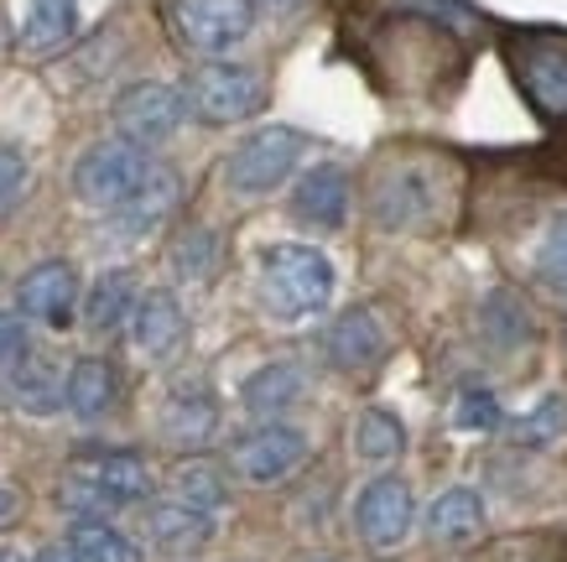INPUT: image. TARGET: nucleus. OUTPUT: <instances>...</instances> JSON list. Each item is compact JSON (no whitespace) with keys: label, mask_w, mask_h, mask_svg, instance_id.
I'll return each mask as SVG.
<instances>
[{"label":"nucleus","mask_w":567,"mask_h":562,"mask_svg":"<svg viewBox=\"0 0 567 562\" xmlns=\"http://www.w3.org/2000/svg\"><path fill=\"white\" fill-rule=\"evenodd\" d=\"M173 490H177V500H183V505H193V511H204V515H214L224 500H229L224 474L214 469V463H204V459L183 463V469L173 474Z\"/></svg>","instance_id":"nucleus-27"},{"label":"nucleus","mask_w":567,"mask_h":562,"mask_svg":"<svg viewBox=\"0 0 567 562\" xmlns=\"http://www.w3.org/2000/svg\"><path fill=\"white\" fill-rule=\"evenodd\" d=\"M11 511H17V494H11V490H0V521H6Z\"/></svg>","instance_id":"nucleus-35"},{"label":"nucleus","mask_w":567,"mask_h":562,"mask_svg":"<svg viewBox=\"0 0 567 562\" xmlns=\"http://www.w3.org/2000/svg\"><path fill=\"white\" fill-rule=\"evenodd\" d=\"M302 146H308V141L297 136V131H287V125H266V131L245 136L240 146L229 152L224 177H229L235 193H250V198H256V193H271V187H281L287 177H292Z\"/></svg>","instance_id":"nucleus-4"},{"label":"nucleus","mask_w":567,"mask_h":562,"mask_svg":"<svg viewBox=\"0 0 567 562\" xmlns=\"http://www.w3.org/2000/svg\"><path fill=\"white\" fill-rule=\"evenodd\" d=\"M0 562H27V558H21V552H11V546H6V552H0Z\"/></svg>","instance_id":"nucleus-36"},{"label":"nucleus","mask_w":567,"mask_h":562,"mask_svg":"<svg viewBox=\"0 0 567 562\" xmlns=\"http://www.w3.org/2000/svg\"><path fill=\"white\" fill-rule=\"evenodd\" d=\"M115 391H121L115 365L100 359V355L73 359L69 380H63V401H69V411L73 417H84V422H94V417H104V411L115 407Z\"/></svg>","instance_id":"nucleus-17"},{"label":"nucleus","mask_w":567,"mask_h":562,"mask_svg":"<svg viewBox=\"0 0 567 562\" xmlns=\"http://www.w3.org/2000/svg\"><path fill=\"white\" fill-rule=\"evenodd\" d=\"M292 214L312 229H339L349 214V177L339 167H312L297 177Z\"/></svg>","instance_id":"nucleus-13"},{"label":"nucleus","mask_w":567,"mask_h":562,"mask_svg":"<svg viewBox=\"0 0 567 562\" xmlns=\"http://www.w3.org/2000/svg\"><path fill=\"white\" fill-rule=\"evenodd\" d=\"M354 527H360V542L370 552H395V546L412 537L416 527V494L401 474H380L370 479L354 500Z\"/></svg>","instance_id":"nucleus-6"},{"label":"nucleus","mask_w":567,"mask_h":562,"mask_svg":"<svg viewBox=\"0 0 567 562\" xmlns=\"http://www.w3.org/2000/svg\"><path fill=\"white\" fill-rule=\"evenodd\" d=\"M516 79L547 115L567 120V37H520Z\"/></svg>","instance_id":"nucleus-9"},{"label":"nucleus","mask_w":567,"mask_h":562,"mask_svg":"<svg viewBox=\"0 0 567 562\" xmlns=\"http://www.w3.org/2000/svg\"><path fill=\"white\" fill-rule=\"evenodd\" d=\"M73 479L104 490L115 505H131V500H146V494H152V469H146L136 453H84V459L73 463Z\"/></svg>","instance_id":"nucleus-14"},{"label":"nucleus","mask_w":567,"mask_h":562,"mask_svg":"<svg viewBox=\"0 0 567 562\" xmlns=\"http://www.w3.org/2000/svg\"><path fill=\"white\" fill-rule=\"evenodd\" d=\"M173 32L183 48L204 52V58H219V52L240 48L250 27H256V11L245 0H173Z\"/></svg>","instance_id":"nucleus-5"},{"label":"nucleus","mask_w":567,"mask_h":562,"mask_svg":"<svg viewBox=\"0 0 567 562\" xmlns=\"http://www.w3.org/2000/svg\"><path fill=\"white\" fill-rule=\"evenodd\" d=\"M563 432H567V396L563 391L542 396V401H536V407L526 411L516 427H511L516 448H551Z\"/></svg>","instance_id":"nucleus-26"},{"label":"nucleus","mask_w":567,"mask_h":562,"mask_svg":"<svg viewBox=\"0 0 567 562\" xmlns=\"http://www.w3.org/2000/svg\"><path fill=\"white\" fill-rule=\"evenodd\" d=\"M146 531L162 552H204L208 537H214V515L193 511L183 500H167V505H152L146 511Z\"/></svg>","instance_id":"nucleus-19"},{"label":"nucleus","mask_w":567,"mask_h":562,"mask_svg":"<svg viewBox=\"0 0 567 562\" xmlns=\"http://www.w3.org/2000/svg\"><path fill=\"white\" fill-rule=\"evenodd\" d=\"M499 422H505V407L489 386H464L453 396V427L458 432H495Z\"/></svg>","instance_id":"nucleus-29"},{"label":"nucleus","mask_w":567,"mask_h":562,"mask_svg":"<svg viewBox=\"0 0 567 562\" xmlns=\"http://www.w3.org/2000/svg\"><path fill=\"white\" fill-rule=\"evenodd\" d=\"M480 324H484V334L495 344H505V349H511V344H526L536 334L532 313H526V303H520L516 292H495V297L480 307Z\"/></svg>","instance_id":"nucleus-28"},{"label":"nucleus","mask_w":567,"mask_h":562,"mask_svg":"<svg viewBox=\"0 0 567 562\" xmlns=\"http://www.w3.org/2000/svg\"><path fill=\"white\" fill-rule=\"evenodd\" d=\"M260 100H266V84L256 79V69L245 63H204V69L188 73L183 84V104L188 115H198L204 125H235V120L256 115Z\"/></svg>","instance_id":"nucleus-2"},{"label":"nucleus","mask_w":567,"mask_h":562,"mask_svg":"<svg viewBox=\"0 0 567 562\" xmlns=\"http://www.w3.org/2000/svg\"><path fill=\"white\" fill-rule=\"evenodd\" d=\"M32 562H84V558H79V552H73L69 542H52V546H42V552H37Z\"/></svg>","instance_id":"nucleus-33"},{"label":"nucleus","mask_w":567,"mask_h":562,"mask_svg":"<svg viewBox=\"0 0 567 562\" xmlns=\"http://www.w3.org/2000/svg\"><path fill=\"white\" fill-rule=\"evenodd\" d=\"M73 32H79V0H32L27 27H21V48L42 58V52L69 48Z\"/></svg>","instance_id":"nucleus-22"},{"label":"nucleus","mask_w":567,"mask_h":562,"mask_svg":"<svg viewBox=\"0 0 567 562\" xmlns=\"http://www.w3.org/2000/svg\"><path fill=\"white\" fill-rule=\"evenodd\" d=\"M162 432L173 438L177 448H204L214 432H219V401L204 386H188V391H173L167 411H162Z\"/></svg>","instance_id":"nucleus-16"},{"label":"nucleus","mask_w":567,"mask_h":562,"mask_svg":"<svg viewBox=\"0 0 567 562\" xmlns=\"http://www.w3.org/2000/svg\"><path fill=\"white\" fill-rule=\"evenodd\" d=\"M131 307H136V276L115 266V272H100L89 282V297H84V324L94 334H110V328H121L131 318Z\"/></svg>","instance_id":"nucleus-21"},{"label":"nucleus","mask_w":567,"mask_h":562,"mask_svg":"<svg viewBox=\"0 0 567 562\" xmlns=\"http://www.w3.org/2000/svg\"><path fill=\"white\" fill-rule=\"evenodd\" d=\"M333 297V260L312 245H271L260 251V303L276 318H312Z\"/></svg>","instance_id":"nucleus-1"},{"label":"nucleus","mask_w":567,"mask_h":562,"mask_svg":"<svg viewBox=\"0 0 567 562\" xmlns=\"http://www.w3.org/2000/svg\"><path fill=\"white\" fill-rule=\"evenodd\" d=\"M69 546L84 562H141V546L125 531L110 527V521H73Z\"/></svg>","instance_id":"nucleus-25"},{"label":"nucleus","mask_w":567,"mask_h":562,"mask_svg":"<svg viewBox=\"0 0 567 562\" xmlns=\"http://www.w3.org/2000/svg\"><path fill=\"white\" fill-rule=\"evenodd\" d=\"M250 11H271V17H281V11H297L302 0H245Z\"/></svg>","instance_id":"nucleus-34"},{"label":"nucleus","mask_w":567,"mask_h":562,"mask_svg":"<svg viewBox=\"0 0 567 562\" xmlns=\"http://www.w3.org/2000/svg\"><path fill=\"white\" fill-rule=\"evenodd\" d=\"M422 527L437 546H468L480 542L484 527H489V511H484V494L474 484H447L437 500L427 505Z\"/></svg>","instance_id":"nucleus-11"},{"label":"nucleus","mask_w":567,"mask_h":562,"mask_svg":"<svg viewBox=\"0 0 567 562\" xmlns=\"http://www.w3.org/2000/svg\"><path fill=\"white\" fill-rule=\"evenodd\" d=\"M354 453L364 463H391L406 453V422L385 407H370L360 411V422H354Z\"/></svg>","instance_id":"nucleus-24"},{"label":"nucleus","mask_w":567,"mask_h":562,"mask_svg":"<svg viewBox=\"0 0 567 562\" xmlns=\"http://www.w3.org/2000/svg\"><path fill=\"white\" fill-rule=\"evenodd\" d=\"M17 396L27 411H52L58 401H63V386H58V375H52V365H42V359H27L17 370Z\"/></svg>","instance_id":"nucleus-30"},{"label":"nucleus","mask_w":567,"mask_h":562,"mask_svg":"<svg viewBox=\"0 0 567 562\" xmlns=\"http://www.w3.org/2000/svg\"><path fill=\"white\" fill-rule=\"evenodd\" d=\"M188 120V104H183V89L173 84H156V79H146V84H131L115 100V125H121V141H131V146H156V141H167Z\"/></svg>","instance_id":"nucleus-7"},{"label":"nucleus","mask_w":567,"mask_h":562,"mask_svg":"<svg viewBox=\"0 0 567 562\" xmlns=\"http://www.w3.org/2000/svg\"><path fill=\"white\" fill-rule=\"evenodd\" d=\"M173 198H177V177L152 162V172L141 177L136 193H131L121 208H110V214H115V224H121L125 235H152L156 224L173 214Z\"/></svg>","instance_id":"nucleus-18"},{"label":"nucleus","mask_w":567,"mask_h":562,"mask_svg":"<svg viewBox=\"0 0 567 562\" xmlns=\"http://www.w3.org/2000/svg\"><path fill=\"white\" fill-rule=\"evenodd\" d=\"M297 396H302V370L287 365V359H276V365H260L250 380L240 386V401L250 417H281V411L297 407Z\"/></svg>","instance_id":"nucleus-20"},{"label":"nucleus","mask_w":567,"mask_h":562,"mask_svg":"<svg viewBox=\"0 0 567 562\" xmlns=\"http://www.w3.org/2000/svg\"><path fill=\"white\" fill-rule=\"evenodd\" d=\"M27 183V156L17 146H0V204H11Z\"/></svg>","instance_id":"nucleus-31"},{"label":"nucleus","mask_w":567,"mask_h":562,"mask_svg":"<svg viewBox=\"0 0 567 562\" xmlns=\"http://www.w3.org/2000/svg\"><path fill=\"white\" fill-rule=\"evenodd\" d=\"M328 359L339 365V370H370V365H380V355H385V328H380V318L370 313V307H349L339 324L328 328Z\"/></svg>","instance_id":"nucleus-15"},{"label":"nucleus","mask_w":567,"mask_h":562,"mask_svg":"<svg viewBox=\"0 0 567 562\" xmlns=\"http://www.w3.org/2000/svg\"><path fill=\"white\" fill-rule=\"evenodd\" d=\"M21 355H27V328H21L17 313H0V370L17 365Z\"/></svg>","instance_id":"nucleus-32"},{"label":"nucleus","mask_w":567,"mask_h":562,"mask_svg":"<svg viewBox=\"0 0 567 562\" xmlns=\"http://www.w3.org/2000/svg\"><path fill=\"white\" fill-rule=\"evenodd\" d=\"M302 459H308V438L287 422H266L235 443V469H240L250 484H276V479L292 474Z\"/></svg>","instance_id":"nucleus-8"},{"label":"nucleus","mask_w":567,"mask_h":562,"mask_svg":"<svg viewBox=\"0 0 567 562\" xmlns=\"http://www.w3.org/2000/svg\"><path fill=\"white\" fill-rule=\"evenodd\" d=\"M152 172V156L131 146V141H100V146H89L79 156V167H73V193L84 198L89 208H121L131 193L141 187V177Z\"/></svg>","instance_id":"nucleus-3"},{"label":"nucleus","mask_w":567,"mask_h":562,"mask_svg":"<svg viewBox=\"0 0 567 562\" xmlns=\"http://www.w3.org/2000/svg\"><path fill=\"white\" fill-rule=\"evenodd\" d=\"M73 303H79V272L69 260H42L17 282V307L48 328H69Z\"/></svg>","instance_id":"nucleus-10"},{"label":"nucleus","mask_w":567,"mask_h":562,"mask_svg":"<svg viewBox=\"0 0 567 562\" xmlns=\"http://www.w3.org/2000/svg\"><path fill=\"white\" fill-rule=\"evenodd\" d=\"M183 334H188V313H183V303H177L173 292H146V297H136V307H131V339H136L141 355H173L177 344H183Z\"/></svg>","instance_id":"nucleus-12"},{"label":"nucleus","mask_w":567,"mask_h":562,"mask_svg":"<svg viewBox=\"0 0 567 562\" xmlns=\"http://www.w3.org/2000/svg\"><path fill=\"white\" fill-rule=\"evenodd\" d=\"M532 276L542 292H551V297L567 303V208H557V214L542 224V235H536V245H532Z\"/></svg>","instance_id":"nucleus-23"}]
</instances>
